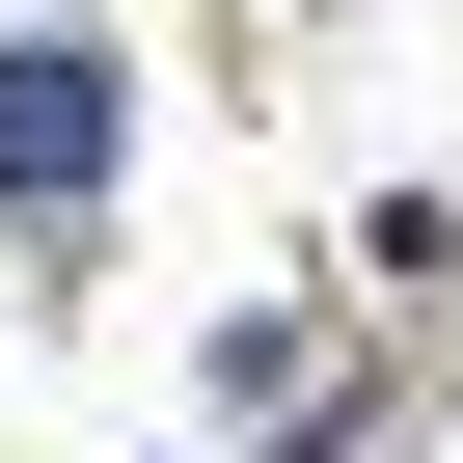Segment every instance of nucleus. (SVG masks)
<instances>
[{
  "label": "nucleus",
  "instance_id": "obj_1",
  "mask_svg": "<svg viewBox=\"0 0 463 463\" xmlns=\"http://www.w3.org/2000/svg\"><path fill=\"white\" fill-rule=\"evenodd\" d=\"M55 164H109V82H55V55H0V191H55Z\"/></svg>",
  "mask_w": 463,
  "mask_h": 463
}]
</instances>
